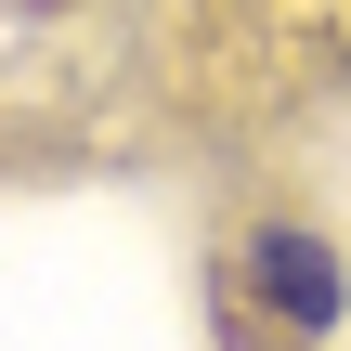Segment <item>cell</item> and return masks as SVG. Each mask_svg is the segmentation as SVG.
<instances>
[{
	"instance_id": "1",
	"label": "cell",
	"mask_w": 351,
	"mask_h": 351,
	"mask_svg": "<svg viewBox=\"0 0 351 351\" xmlns=\"http://www.w3.org/2000/svg\"><path fill=\"white\" fill-rule=\"evenodd\" d=\"M247 300H261L287 339H326L351 313V274H339V247H326L313 221H261V234H247Z\"/></svg>"
}]
</instances>
